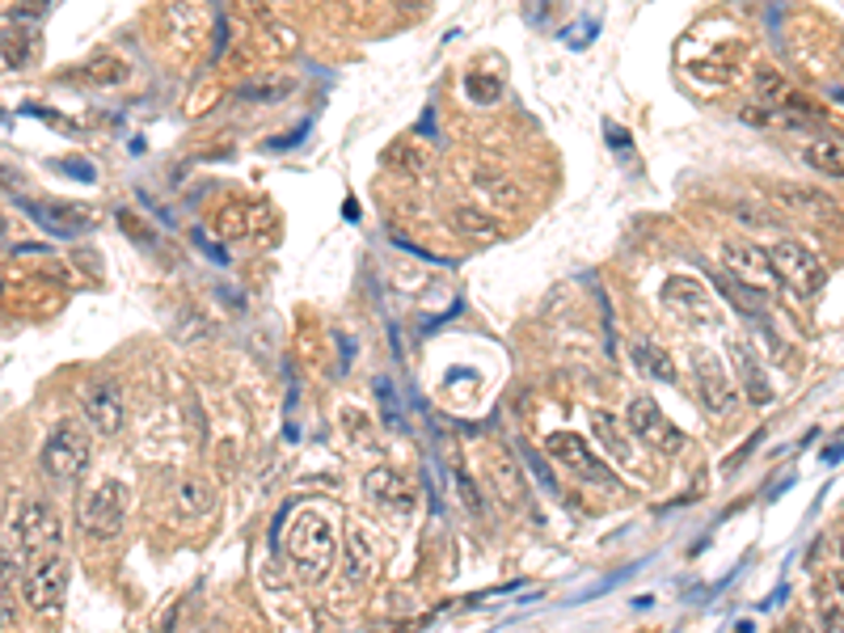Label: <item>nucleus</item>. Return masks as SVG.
I'll return each instance as SVG.
<instances>
[{"label":"nucleus","mask_w":844,"mask_h":633,"mask_svg":"<svg viewBox=\"0 0 844 633\" xmlns=\"http://www.w3.org/2000/svg\"><path fill=\"white\" fill-rule=\"evenodd\" d=\"M287 557L308 587L325 583L338 566V532H334L330 515H321L317 507H305L296 515L287 528Z\"/></svg>","instance_id":"1"},{"label":"nucleus","mask_w":844,"mask_h":633,"mask_svg":"<svg viewBox=\"0 0 844 633\" xmlns=\"http://www.w3.org/2000/svg\"><path fill=\"white\" fill-rule=\"evenodd\" d=\"M26 574H22V599L35 617H60L64 595H68V561L64 554H42L26 557Z\"/></svg>","instance_id":"2"},{"label":"nucleus","mask_w":844,"mask_h":633,"mask_svg":"<svg viewBox=\"0 0 844 633\" xmlns=\"http://www.w3.org/2000/svg\"><path fill=\"white\" fill-rule=\"evenodd\" d=\"M13 541L22 557L64 554V515L42 499H26L22 512L13 515Z\"/></svg>","instance_id":"3"},{"label":"nucleus","mask_w":844,"mask_h":633,"mask_svg":"<svg viewBox=\"0 0 844 633\" xmlns=\"http://www.w3.org/2000/svg\"><path fill=\"white\" fill-rule=\"evenodd\" d=\"M89 456H93V439L89 431L80 427V423H60V427H51V436L42 443V474L51 477V481H77L85 469H89Z\"/></svg>","instance_id":"4"},{"label":"nucleus","mask_w":844,"mask_h":633,"mask_svg":"<svg viewBox=\"0 0 844 633\" xmlns=\"http://www.w3.org/2000/svg\"><path fill=\"white\" fill-rule=\"evenodd\" d=\"M768 267H772V279L777 283H785L798 300H815L819 292H823V283H828V267L806 249L798 241H781V245H772V254H768Z\"/></svg>","instance_id":"5"},{"label":"nucleus","mask_w":844,"mask_h":633,"mask_svg":"<svg viewBox=\"0 0 844 633\" xmlns=\"http://www.w3.org/2000/svg\"><path fill=\"white\" fill-rule=\"evenodd\" d=\"M545 452L562 465V469H571L575 477L583 481H591V486H600V490H621V477L591 452V443L575 431H553V436L545 439Z\"/></svg>","instance_id":"6"},{"label":"nucleus","mask_w":844,"mask_h":633,"mask_svg":"<svg viewBox=\"0 0 844 633\" xmlns=\"http://www.w3.org/2000/svg\"><path fill=\"white\" fill-rule=\"evenodd\" d=\"M127 524V486L123 481H102L85 503H80V528L89 541H118Z\"/></svg>","instance_id":"7"},{"label":"nucleus","mask_w":844,"mask_h":633,"mask_svg":"<svg viewBox=\"0 0 844 633\" xmlns=\"http://www.w3.org/2000/svg\"><path fill=\"white\" fill-rule=\"evenodd\" d=\"M625 423H629V431L642 439L651 452H658V456H676L689 439H685V431L658 410V401L654 397H634L629 401V410H625Z\"/></svg>","instance_id":"8"},{"label":"nucleus","mask_w":844,"mask_h":633,"mask_svg":"<svg viewBox=\"0 0 844 633\" xmlns=\"http://www.w3.org/2000/svg\"><path fill=\"white\" fill-rule=\"evenodd\" d=\"M80 410L98 436H118L127 427V397L118 380H89L80 389Z\"/></svg>","instance_id":"9"},{"label":"nucleus","mask_w":844,"mask_h":633,"mask_svg":"<svg viewBox=\"0 0 844 633\" xmlns=\"http://www.w3.org/2000/svg\"><path fill=\"white\" fill-rule=\"evenodd\" d=\"M692 376H696V393H701V405L714 414V418H727L734 414L739 397H734V380H730L727 363L714 356V351H696L692 359Z\"/></svg>","instance_id":"10"},{"label":"nucleus","mask_w":844,"mask_h":633,"mask_svg":"<svg viewBox=\"0 0 844 633\" xmlns=\"http://www.w3.org/2000/svg\"><path fill=\"white\" fill-rule=\"evenodd\" d=\"M363 494H368V499H372L381 512L393 515V519H410V515H414V507H419V494H414V486L397 474V469H384V465L363 477Z\"/></svg>","instance_id":"11"},{"label":"nucleus","mask_w":844,"mask_h":633,"mask_svg":"<svg viewBox=\"0 0 844 633\" xmlns=\"http://www.w3.org/2000/svg\"><path fill=\"white\" fill-rule=\"evenodd\" d=\"M722 262H727V271L743 287H752V292H760L768 296V287L777 283L772 279V267H768V254H760L756 245H747V241H727L722 245Z\"/></svg>","instance_id":"12"},{"label":"nucleus","mask_w":844,"mask_h":633,"mask_svg":"<svg viewBox=\"0 0 844 633\" xmlns=\"http://www.w3.org/2000/svg\"><path fill=\"white\" fill-rule=\"evenodd\" d=\"M372 570H376V541H372V532H368L363 524H355V528L346 532V561H343L346 587L359 592V587L372 579Z\"/></svg>","instance_id":"13"},{"label":"nucleus","mask_w":844,"mask_h":633,"mask_svg":"<svg viewBox=\"0 0 844 633\" xmlns=\"http://www.w3.org/2000/svg\"><path fill=\"white\" fill-rule=\"evenodd\" d=\"M730 363H734V372H739V380H743V393H747V401L768 405V401H772V385H768L765 367H760V356L752 351V343L734 338V343H730Z\"/></svg>","instance_id":"14"},{"label":"nucleus","mask_w":844,"mask_h":633,"mask_svg":"<svg viewBox=\"0 0 844 633\" xmlns=\"http://www.w3.org/2000/svg\"><path fill=\"white\" fill-rule=\"evenodd\" d=\"M39 51V35L30 30V22H13L4 35H0V64L4 68H26Z\"/></svg>","instance_id":"15"},{"label":"nucleus","mask_w":844,"mask_h":633,"mask_svg":"<svg viewBox=\"0 0 844 633\" xmlns=\"http://www.w3.org/2000/svg\"><path fill=\"white\" fill-rule=\"evenodd\" d=\"M777 198L794 211V216H803V220H823V216H836V207L828 203V195L823 191H810V186H781L777 191Z\"/></svg>","instance_id":"16"},{"label":"nucleus","mask_w":844,"mask_h":633,"mask_svg":"<svg viewBox=\"0 0 844 633\" xmlns=\"http://www.w3.org/2000/svg\"><path fill=\"white\" fill-rule=\"evenodd\" d=\"M486 474H490V486L502 494V503H520L528 490H524V477L515 469V461H507V456H490L486 461Z\"/></svg>","instance_id":"17"},{"label":"nucleus","mask_w":844,"mask_h":633,"mask_svg":"<svg viewBox=\"0 0 844 633\" xmlns=\"http://www.w3.org/2000/svg\"><path fill=\"white\" fill-rule=\"evenodd\" d=\"M672 305H680V309H692L696 316H709V300H705V287L701 283H689V279H672L667 283V292H663Z\"/></svg>","instance_id":"18"},{"label":"nucleus","mask_w":844,"mask_h":633,"mask_svg":"<svg viewBox=\"0 0 844 633\" xmlns=\"http://www.w3.org/2000/svg\"><path fill=\"white\" fill-rule=\"evenodd\" d=\"M634 356H638V367H642L647 376L663 380V385H672V380H676V367H672V359H667V351H663V347L638 343V347H634Z\"/></svg>","instance_id":"19"},{"label":"nucleus","mask_w":844,"mask_h":633,"mask_svg":"<svg viewBox=\"0 0 844 633\" xmlns=\"http://www.w3.org/2000/svg\"><path fill=\"white\" fill-rule=\"evenodd\" d=\"M212 486L207 481H199V477H191V481H182V490H178V507H182V515L187 519H194V515H207L212 512Z\"/></svg>","instance_id":"20"},{"label":"nucleus","mask_w":844,"mask_h":633,"mask_svg":"<svg viewBox=\"0 0 844 633\" xmlns=\"http://www.w3.org/2000/svg\"><path fill=\"white\" fill-rule=\"evenodd\" d=\"M591 431H596V436L613 448L616 461H629V439L616 431V418L609 414V410H591Z\"/></svg>","instance_id":"21"},{"label":"nucleus","mask_w":844,"mask_h":633,"mask_svg":"<svg viewBox=\"0 0 844 633\" xmlns=\"http://www.w3.org/2000/svg\"><path fill=\"white\" fill-rule=\"evenodd\" d=\"M806 160H810L815 169H823V173L841 178V169H844V160H841V140H819V144H810V148H806Z\"/></svg>","instance_id":"22"},{"label":"nucleus","mask_w":844,"mask_h":633,"mask_svg":"<svg viewBox=\"0 0 844 633\" xmlns=\"http://www.w3.org/2000/svg\"><path fill=\"white\" fill-rule=\"evenodd\" d=\"M85 77L93 80V85H118V80L127 77V64H123L118 55H102V60H93V64L85 68Z\"/></svg>","instance_id":"23"},{"label":"nucleus","mask_w":844,"mask_h":633,"mask_svg":"<svg viewBox=\"0 0 844 633\" xmlns=\"http://www.w3.org/2000/svg\"><path fill=\"white\" fill-rule=\"evenodd\" d=\"M452 220H457V229L473 233V237H495V224H490L482 211H473V207H457Z\"/></svg>","instance_id":"24"},{"label":"nucleus","mask_w":844,"mask_h":633,"mask_svg":"<svg viewBox=\"0 0 844 633\" xmlns=\"http://www.w3.org/2000/svg\"><path fill=\"white\" fill-rule=\"evenodd\" d=\"M477 186H482V195L486 198H495V203H502V207H515V186L511 182H502V178H477Z\"/></svg>","instance_id":"25"},{"label":"nucleus","mask_w":844,"mask_h":633,"mask_svg":"<svg viewBox=\"0 0 844 633\" xmlns=\"http://www.w3.org/2000/svg\"><path fill=\"white\" fill-rule=\"evenodd\" d=\"M13 583L0 579V630H17V604H13Z\"/></svg>","instance_id":"26"},{"label":"nucleus","mask_w":844,"mask_h":633,"mask_svg":"<svg viewBox=\"0 0 844 633\" xmlns=\"http://www.w3.org/2000/svg\"><path fill=\"white\" fill-rule=\"evenodd\" d=\"M47 4H51V0H26V4H17V9H13V22H26V17H39V13H42V9H47Z\"/></svg>","instance_id":"27"}]
</instances>
